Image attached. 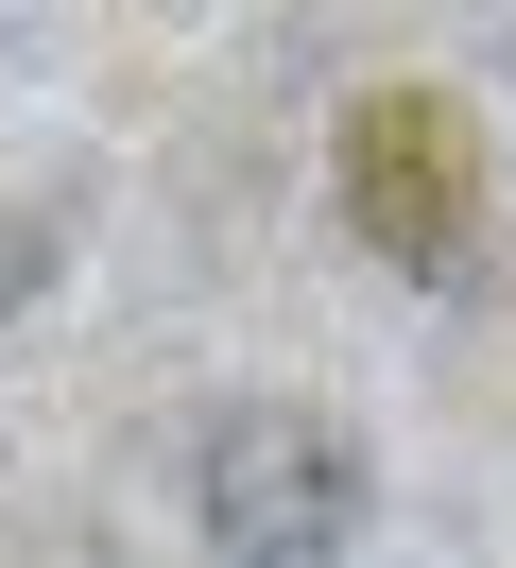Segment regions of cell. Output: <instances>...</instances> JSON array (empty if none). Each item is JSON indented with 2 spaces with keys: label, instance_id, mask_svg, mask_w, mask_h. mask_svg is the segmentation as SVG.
Here are the masks:
<instances>
[{
  "label": "cell",
  "instance_id": "cell-1",
  "mask_svg": "<svg viewBox=\"0 0 516 568\" xmlns=\"http://www.w3.org/2000/svg\"><path fill=\"white\" fill-rule=\"evenodd\" d=\"M327 155H344V224H362L396 276H447V258L482 242V121L447 104V87H362Z\"/></svg>",
  "mask_w": 516,
  "mask_h": 568
},
{
  "label": "cell",
  "instance_id": "cell-2",
  "mask_svg": "<svg viewBox=\"0 0 516 568\" xmlns=\"http://www.w3.org/2000/svg\"><path fill=\"white\" fill-rule=\"evenodd\" d=\"M362 517V465L327 414H224L206 430V551L224 568H327Z\"/></svg>",
  "mask_w": 516,
  "mask_h": 568
}]
</instances>
